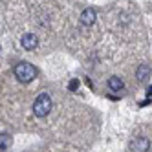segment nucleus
<instances>
[{
  "label": "nucleus",
  "instance_id": "obj_1",
  "mask_svg": "<svg viewBox=\"0 0 152 152\" xmlns=\"http://www.w3.org/2000/svg\"><path fill=\"white\" fill-rule=\"evenodd\" d=\"M37 73L39 70L33 66L31 62H18L17 66H15V77L20 81V83H29V81H33L37 77Z\"/></svg>",
  "mask_w": 152,
  "mask_h": 152
},
{
  "label": "nucleus",
  "instance_id": "obj_2",
  "mask_svg": "<svg viewBox=\"0 0 152 152\" xmlns=\"http://www.w3.org/2000/svg\"><path fill=\"white\" fill-rule=\"evenodd\" d=\"M51 112V97L48 94H40L33 103V114L37 117H46Z\"/></svg>",
  "mask_w": 152,
  "mask_h": 152
},
{
  "label": "nucleus",
  "instance_id": "obj_3",
  "mask_svg": "<svg viewBox=\"0 0 152 152\" xmlns=\"http://www.w3.org/2000/svg\"><path fill=\"white\" fill-rule=\"evenodd\" d=\"M150 148V141L147 137H136L130 141V152H147Z\"/></svg>",
  "mask_w": 152,
  "mask_h": 152
},
{
  "label": "nucleus",
  "instance_id": "obj_4",
  "mask_svg": "<svg viewBox=\"0 0 152 152\" xmlns=\"http://www.w3.org/2000/svg\"><path fill=\"white\" fill-rule=\"evenodd\" d=\"M20 44H22L24 50L31 51V50H35V48L39 46V39H37V35H33V33H26V35H22V39H20Z\"/></svg>",
  "mask_w": 152,
  "mask_h": 152
},
{
  "label": "nucleus",
  "instance_id": "obj_5",
  "mask_svg": "<svg viewBox=\"0 0 152 152\" xmlns=\"http://www.w3.org/2000/svg\"><path fill=\"white\" fill-rule=\"evenodd\" d=\"M95 18H97L95 9L88 7V9H84V11L81 13V24H84V26H92V24L95 22Z\"/></svg>",
  "mask_w": 152,
  "mask_h": 152
},
{
  "label": "nucleus",
  "instance_id": "obj_6",
  "mask_svg": "<svg viewBox=\"0 0 152 152\" xmlns=\"http://www.w3.org/2000/svg\"><path fill=\"white\" fill-rule=\"evenodd\" d=\"M148 77H150V66H147V64H141V66L136 70V79H137L139 83H145Z\"/></svg>",
  "mask_w": 152,
  "mask_h": 152
},
{
  "label": "nucleus",
  "instance_id": "obj_7",
  "mask_svg": "<svg viewBox=\"0 0 152 152\" xmlns=\"http://www.w3.org/2000/svg\"><path fill=\"white\" fill-rule=\"evenodd\" d=\"M108 88H110L112 92H117V90H121L123 88V81L117 77V75H112L110 79H108Z\"/></svg>",
  "mask_w": 152,
  "mask_h": 152
},
{
  "label": "nucleus",
  "instance_id": "obj_8",
  "mask_svg": "<svg viewBox=\"0 0 152 152\" xmlns=\"http://www.w3.org/2000/svg\"><path fill=\"white\" fill-rule=\"evenodd\" d=\"M11 141H13L11 136L2 132V134H0V150H7L9 147H11Z\"/></svg>",
  "mask_w": 152,
  "mask_h": 152
}]
</instances>
